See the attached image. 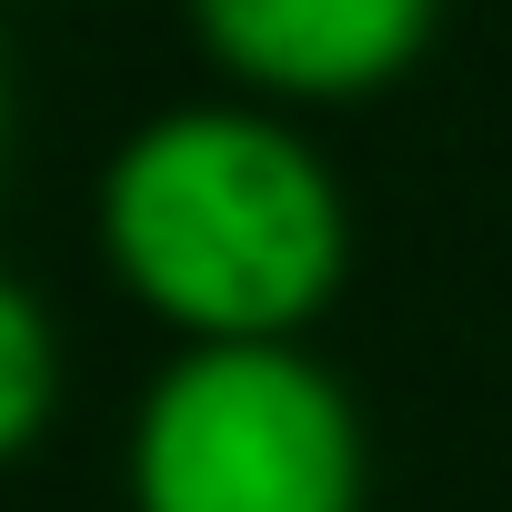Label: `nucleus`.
<instances>
[{"label":"nucleus","instance_id":"obj_1","mask_svg":"<svg viewBox=\"0 0 512 512\" xmlns=\"http://www.w3.org/2000/svg\"><path fill=\"white\" fill-rule=\"evenodd\" d=\"M91 231L111 282L191 342H302L352 272L332 161L251 101H171L111 141Z\"/></svg>","mask_w":512,"mask_h":512},{"label":"nucleus","instance_id":"obj_2","mask_svg":"<svg viewBox=\"0 0 512 512\" xmlns=\"http://www.w3.org/2000/svg\"><path fill=\"white\" fill-rule=\"evenodd\" d=\"M131 512H372V432L312 342H191L121 442Z\"/></svg>","mask_w":512,"mask_h":512},{"label":"nucleus","instance_id":"obj_3","mask_svg":"<svg viewBox=\"0 0 512 512\" xmlns=\"http://www.w3.org/2000/svg\"><path fill=\"white\" fill-rule=\"evenodd\" d=\"M181 21L251 101H362L432 51L442 0H181Z\"/></svg>","mask_w":512,"mask_h":512},{"label":"nucleus","instance_id":"obj_4","mask_svg":"<svg viewBox=\"0 0 512 512\" xmlns=\"http://www.w3.org/2000/svg\"><path fill=\"white\" fill-rule=\"evenodd\" d=\"M61 382H71V362H61L51 302L21 272H0V472L41 452V432L61 422Z\"/></svg>","mask_w":512,"mask_h":512},{"label":"nucleus","instance_id":"obj_5","mask_svg":"<svg viewBox=\"0 0 512 512\" xmlns=\"http://www.w3.org/2000/svg\"><path fill=\"white\" fill-rule=\"evenodd\" d=\"M0 161H11V51H0Z\"/></svg>","mask_w":512,"mask_h":512}]
</instances>
